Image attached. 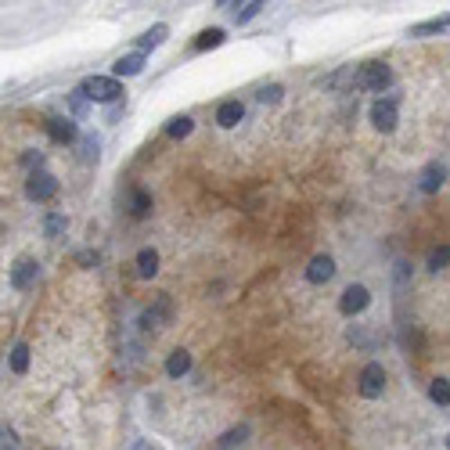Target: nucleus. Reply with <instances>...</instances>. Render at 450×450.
Segmentation results:
<instances>
[{"label":"nucleus","instance_id":"obj_19","mask_svg":"<svg viewBox=\"0 0 450 450\" xmlns=\"http://www.w3.org/2000/svg\"><path fill=\"white\" fill-rule=\"evenodd\" d=\"M130 212L137 220H144L148 212H152V195H148L144 187H134V199H130Z\"/></svg>","mask_w":450,"mask_h":450},{"label":"nucleus","instance_id":"obj_12","mask_svg":"<svg viewBox=\"0 0 450 450\" xmlns=\"http://www.w3.org/2000/svg\"><path fill=\"white\" fill-rule=\"evenodd\" d=\"M242 116H245V109H242V101H238V98L224 101L220 109H217V123L224 126V130H231V126H238V123H242Z\"/></svg>","mask_w":450,"mask_h":450},{"label":"nucleus","instance_id":"obj_7","mask_svg":"<svg viewBox=\"0 0 450 450\" xmlns=\"http://www.w3.org/2000/svg\"><path fill=\"white\" fill-rule=\"evenodd\" d=\"M368 303H371V292L364 288V285H350L346 292H342V299H339V310L346 313V317H353L360 310H368Z\"/></svg>","mask_w":450,"mask_h":450},{"label":"nucleus","instance_id":"obj_27","mask_svg":"<svg viewBox=\"0 0 450 450\" xmlns=\"http://www.w3.org/2000/svg\"><path fill=\"white\" fill-rule=\"evenodd\" d=\"M79 144H83V159H87V162H98V148H101L98 137H83Z\"/></svg>","mask_w":450,"mask_h":450},{"label":"nucleus","instance_id":"obj_9","mask_svg":"<svg viewBox=\"0 0 450 450\" xmlns=\"http://www.w3.org/2000/svg\"><path fill=\"white\" fill-rule=\"evenodd\" d=\"M332 277H335V260L332 256H313L310 267H307V281L325 285V281H332Z\"/></svg>","mask_w":450,"mask_h":450},{"label":"nucleus","instance_id":"obj_21","mask_svg":"<svg viewBox=\"0 0 450 450\" xmlns=\"http://www.w3.org/2000/svg\"><path fill=\"white\" fill-rule=\"evenodd\" d=\"M428 400L440 403V407H450V382L447 378H433V385H428Z\"/></svg>","mask_w":450,"mask_h":450},{"label":"nucleus","instance_id":"obj_13","mask_svg":"<svg viewBox=\"0 0 450 450\" xmlns=\"http://www.w3.org/2000/svg\"><path fill=\"white\" fill-rule=\"evenodd\" d=\"M112 72H116V76H141V72H144V54H141V51L123 54L116 65H112Z\"/></svg>","mask_w":450,"mask_h":450},{"label":"nucleus","instance_id":"obj_5","mask_svg":"<svg viewBox=\"0 0 450 450\" xmlns=\"http://www.w3.org/2000/svg\"><path fill=\"white\" fill-rule=\"evenodd\" d=\"M36 277H40V263L36 260H18L11 267V288L15 292H29L36 285Z\"/></svg>","mask_w":450,"mask_h":450},{"label":"nucleus","instance_id":"obj_15","mask_svg":"<svg viewBox=\"0 0 450 450\" xmlns=\"http://www.w3.org/2000/svg\"><path fill=\"white\" fill-rule=\"evenodd\" d=\"M187 371H191V353L187 350H173V353H169V360H166V375L169 378H180Z\"/></svg>","mask_w":450,"mask_h":450},{"label":"nucleus","instance_id":"obj_20","mask_svg":"<svg viewBox=\"0 0 450 450\" xmlns=\"http://www.w3.org/2000/svg\"><path fill=\"white\" fill-rule=\"evenodd\" d=\"M11 371L15 375L29 371V346H26V342H15V346H11Z\"/></svg>","mask_w":450,"mask_h":450},{"label":"nucleus","instance_id":"obj_30","mask_svg":"<svg viewBox=\"0 0 450 450\" xmlns=\"http://www.w3.org/2000/svg\"><path fill=\"white\" fill-rule=\"evenodd\" d=\"M76 263H83V267H98V263H101V256H98V252H79V256H76Z\"/></svg>","mask_w":450,"mask_h":450},{"label":"nucleus","instance_id":"obj_16","mask_svg":"<svg viewBox=\"0 0 450 450\" xmlns=\"http://www.w3.org/2000/svg\"><path fill=\"white\" fill-rule=\"evenodd\" d=\"M166 36H169V26H162V22H159V26H152L144 36H137V51H141V54H144V51H155Z\"/></svg>","mask_w":450,"mask_h":450},{"label":"nucleus","instance_id":"obj_4","mask_svg":"<svg viewBox=\"0 0 450 450\" xmlns=\"http://www.w3.org/2000/svg\"><path fill=\"white\" fill-rule=\"evenodd\" d=\"M26 195L33 202H51L58 195V180L47 173V169H33L29 180H26Z\"/></svg>","mask_w":450,"mask_h":450},{"label":"nucleus","instance_id":"obj_26","mask_svg":"<svg viewBox=\"0 0 450 450\" xmlns=\"http://www.w3.org/2000/svg\"><path fill=\"white\" fill-rule=\"evenodd\" d=\"M260 11H263V4H260V0H249V4H242V11L234 15V18H238V26H242V22H249V18H256Z\"/></svg>","mask_w":450,"mask_h":450},{"label":"nucleus","instance_id":"obj_1","mask_svg":"<svg viewBox=\"0 0 450 450\" xmlns=\"http://www.w3.org/2000/svg\"><path fill=\"white\" fill-rule=\"evenodd\" d=\"M393 83V72L385 61H368V65H360V72L353 76V87L360 91H385Z\"/></svg>","mask_w":450,"mask_h":450},{"label":"nucleus","instance_id":"obj_2","mask_svg":"<svg viewBox=\"0 0 450 450\" xmlns=\"http://www.w3.org/2000/svg\"><path fill=\"white\" fill-rule=\"evenodd\" d=\"M83 94H87L91 101H98V104H116L123 98V87H119L116 76H91L87 83H83Z\"/></svg>","mask_w":450,"mask_h":450},{"label":"nucleus","instance_id":"obj_14","mask_svg":"<svg viewBox=\"0 0 450 450\" xmlns=\"http://www.w3.org/2000/svg\"><path fill=\"white\" fill-rule=\"evenodd\" d=\"M155 274H159V252L155 249H141L137 252V277L148 281V277H155Z\"/></svg>","mask_w":450,"mask_h":450},{"label":"nucleus","instance_id":"obj_8","mask_svg":"<svg viewBox=\"0 0 450 450\" xmlns=\"http://www.w3.org/2000/svg\"><path fill=\"white\" fill-rule=\"evenodd\" d=\"M443 180H447V169H443V162H428V166L421 169V177H418L421 195H436V191L443 187Z\"/></svg>","mask_w":450,"mask_h":450},{"label":"nucleus","instance_id":"obj_31","mask_svg":"<svg viewBox=\"0 0 450 450\" xmlns=\"http://www.w3.org/2000/svg\"><path fill=\"white\" fill-rule=\"evenodd\" d=\"M22 166H29V169L36 166V169H40V166H44V155H40V152H26V155H22Z\"/></svg>","mask_w":450,"mask_h":450},{"label":"nucleus","instance_id":"obj_25","mask_svg":"<svg viewBox=\"0 0 450 450\" xmlns=\"http://www.w3.org/2000/svg\"><path fill=\"white\" fill-rule=\"evenodd\" d=\"M65 217H61V212H51V217H47V224H44V234H47V238H58V234L61 231H65Z\"/></svg>","mask_w":450,"mask_h":450},{"label":"nucleus","instance_id":"obj_22","mask_svg":"<svg viewBox=\"0 0 450 450\" xmlns=\"http://www.w3.org/2000/svg\"><path fill=\"white\" fill-rule=\"evenodd\" d=\"M224 29H205V33H199V40H195V51H209V47H220L224 44Z\"/></svg>","mask_w":450,"mask_h":450},{"label":"nucleus","instance_id":"obj_24","mask_svg":"<svg viewBox=\"0 0 450 450\" xmlns=\"http://www.w3.org/2000/svg\"><path fill=\"white\" fill-rule=\"evenodd\" d=\"M245 436H249V428H245V425L231 428V433H224V436H220V450H234V447H242V443H245Z\"/></svg>","mask_w":450,"mask_h":450},{"label":"nucleus","instance_id":"obj_28","mask_svg":"<svg viewBox=\"0 0 450 450\" xmlns=\"http://www.w3.org/2000/svg\"><path fill=\"white\" fill-rule=\"evenodd\" d=\"M87 101H91V98L83 94V87H76V91H72V112L83 116V112H87Z\"/></svg>","mask_w":450,"mask_h":450},{"label":"nucleus","instance_id":"obj_23","mask_svg":"<svg viewBox=\"0 0 450 450\" xmlns=\"http://www.w3.org/2000/svg\"><path fill=\"white\" fill-rule=\"evenodd\" d=\"M443 267H450V245H436L433 252H428V270H443Z\"/></svg>","mask_w":450,"mask_h":450},{"label":"nucleus","instance_id":"obj_18","mask_svg":"<svg viewBox=\"0 0 450 450\" xmlns=\"http://www.w3.org/2000/svg\"><path fill=\"white\" fill-rule=\"evenodd\" d=\"M191 130H195V119L191 116H173L166 123V137H173V141H184Z\"/></svg>","mask_w":450,"mask_h":450},{"label":"nucleus","instance_id":"obj_6","mask_svg":"<svg viewBox=\"0 0 450 450\" xmlns=\"http://www.w3.org/2000/svg\"><path fill=\"white\" fill-rule=\"evenodd\" d=\"M371 123H375V130H382V134H393L396 130V101H389V98H378L375 104H371Z\"/></svg>","mask_w":450,"mask_h":450},{"label":"nucleus","instance_id":"obj_10","mask_svg":"<svg viewBox=\"0 0 450 450\" xmlns=\"http://www.w3.org/2000/svg\"><path fill=\"white\" fill-rule=\"evenodd\" d=\"M47 134H51V141H58V144H72V141H76V123H72V119H61V116H51V119H47Z\"/></svg>","mask_w":450,"mask_h":450},{"label":"nucleus","instance_id":"obj_3","mask_svg":"<svg viewBox=\"0 0 450 450\" xmlns=\"http://www.w3.org/2000/svg\"><path fill=\"white\" fill-rule=\"evenodd\" d=\"M357 389H360V396H368V400H378L385 393V368H382L378 360L364 364V371L357 378Z\"/></svg>","mask_w":450,"mask_h":450},{"label":"nucleus","instance_id":"obj_32","mask_svg":"<svg viewBox=\"0 0 450 450\" xmlns=\"http://www.w3.org/2000/svg\"><path fill=\"white\" fill-rule=\"evenodd\" d=\"M4 450H15V447H8V443H4Z\"/></svg>","mask_w":450,"mask_h":450},{"label":"nucleus","instance_id":"obj_11","mask_svg":"<svg viewBox=\"0 0 450 450\" xmlns=\"http://www.w3.org/2000/svg\"><path fill=\"white\" fill-rule=\"evenodd\" d=\"M169 313H173V307H169V299H159L155 307H148V310L141 313V325H144V328H162L166 320H169Z\"/></svg>","mask_w":450,"mask_h":450},{"label":"nucleus","instance_id":"obj_33","mask_svg":"<svg viewBox=\"0 0 450 450\" xmlns=\"http://www.w3.org/2000/svg\"><path fill=\"white\" fill-rule=\"evenodd\" d=\"M447 450H450V436H447Z\"/></svg>","mask_w":450,"mask_h":450},{"label":"nucleus","instance_id":"obj_29","mask_svg":"<svg viewBox=\"0 0 450 450\" xmlns=\"http://www.w3.org/2000/svg\"><path fill=\"white\" fill-rule=\"evenodd\" d=\"M281 94H285V91L277 87V83H270V87H263V91H260V101H263V104H267V101L274 104V101H281Z\"/></svg>","mask_w":450,"mask_h":450},{"label":"nucleus","instance_id":"obj_17","mask_svg":"<svg viewBox=\"0 0 450 450\" xmlns=\"http://www.w3.org/2000/svg\"><path fill=\"white\" fill-rule=\"evenodd\" d=\"M447 29H450V15H440V18H428V22L411 26V36H436V33H447Z\"/></svg>","mask_w":450,"mask_h":450}]
</instances>
